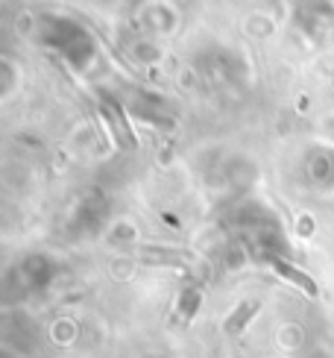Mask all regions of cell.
Listing matches in <instances>:
<instances>
[{
	"label": "cell",
	"mask_w": 334,
	"mask_h": 358,
	"mask_svg": "<svg viewBox=\"0 0 334 358\" xmlns=\"http://www.w3.org/2000/svg\"><path fill=\"white\" fill-rule=\"evenodd\" d=\"M273 267H276V271L284 276V279H291L293 282V285H299L302 291H305V294H317V285H314V279H308L305 273H302V271H296V267L293 264H284V262H279V259H273Z\"/></svg>",
	"instance_id": "1"
},
{
	"label": "cell",
	"mask_w": 334,
	"mask_h": 358,
	"mask_svg": "<svg viewBox=\"0 0 334 358\" xmlns=\"http://www.w3.org/2000/svg\"><path fill=\"white\" fill-rule=\"evenodd\" d=\"M255 308H258V303H247V306H244V308H240V311H238V315L232 317V323H229V326H226V329H229V332H238V329H240V326H244V323H247V317L252 315V311H255Z\"/></svg>",
	"instance_id": "2"
}]
</instances>
